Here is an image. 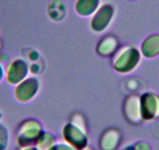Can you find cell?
Returning <instances> with one entry per match:
<instances>
[{"mask_svg":"<svg viewBox=\"0 0 159 150\" xmlns=\"http://www.w3.org/2000/svg\"><path fill=\"white\" fill-rule=\"evenodd\" d=\"M7 145V135L6 130L0 124V150H5Z\"/></svg>","mask_w":159,"mask_h":150,"instance_id":"cell-1","label":"cell"}]
</instances>
